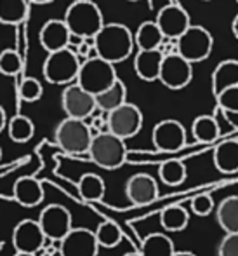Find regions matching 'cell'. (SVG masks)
Masks as SVG:
<instances>
[{
    "label": "cell",
    "mask_w": 238,
    "mask_h": 256,
    "mask_svg": "<svg viewBox=\"0 0 238 256\" xmlns=\"http://www.w3.org/2000/svg\"><path fill=\"white\" fill-rule=\"evenodd\" d=\"M134 46V35L122 23H104L94 37L97 56L113 64L127 60Z\"/></svg>",
    "instance_id": "cell-1"
},
{
    "label": "cell",
    "mask_w": 238,
    "mask_h": 256,
    "mask_svg": "<svg viewBox=\"0 0 238 256\" xmlns=\"http://www.w3.org/2000/svg\"><path fill=\"white\" fill-rule=\"evenodd\" d=\"M64 23L68 24L71 35L78 38H94L103 28L104 18L101 9L92 0H75L64 12Z\"/></svg>",
    "instance_id": "cell-2"
},
{
    "label": "cell",
    "mask_w": 238,
    "mask_h": 256,
    "mask_svg": "<svg viewBox=\"0 0 238 256\" xmlns=\"http://www.w3.org/2000/svg\"><path fill=\"white\" fill-rule=\"evenodd\" d=\"M87 155L96 166L111 171V169H118L125 164L129 152L125 146V140L118 138L117 134L108 131L97 132L92 138Z\"/></svg>",
    "instance_id": "cell-3"
},
{
    "label": "cell",
    "mask_w": 238,
    "mask_h": 256,
    "mask_svg": "<svg viewBox=\"0 0 238 256\" xmlns=\"http://www.w3.org/2000/svg\"><path fill=\"white\" fill-rule=\"evenodd\" d=\"M92 138L94 134H92L89 122L73 117H66L64 120H61L54 132L56 145L70 155L87 154Z\"/></svg>",
    "instance_id": "cell-4"
},
{
    "label": "cell",
    "mask_w": 238,
    "mask_h": 256,
    "mask_svg": "<svg viewBox=\"0 0 238 256\" xmlns=\"http://www.w3.org/2000/svg\"><path fill=\"white\" fill-rule=\"evenodd\" d=\"M80 58L70 48L49 52L42 66L44 78L54 86H68L77 82V75L80 70Z\"/></svg>",
    "instance_id": "cell-5"
},
{
    "label": "cell",
    "mask_w": 238,
    "mask_h": 256,
    "mask_svg": "<svg viewBox=\"0 0 238 256\" xmlns=\"http://www.w3.org/2000/svg\"><path fill=\"white\" fill-rule=\"evenodd\" d=\"M117 78L115 64L99 56H94L82 61L77 75V84L82 86L91 94L97 96L99 92L106 91Z\"/></svg>",
    "instance_id": "cell-6"
},
{
    "label": "cell",
    "mask_w": 238,
    "mask_h": 256,
    "mask_svg": "<svg viewBox=\"0 0 238 256\" xmlns=\"http://www.w3.org/2000/svg\"><path fill=\"white\" fill-rule=\"evenodd\" d=\"M176 42H178V52L186 58L190 63L205 61L214 48V38L211 32L198 24H190L188 30L179 38H176Z\"/></svg>",
    "instance_id": "cell-7"
},
{
    "label": "cell",
    "mask_w": 238,
    "mask_h": 256,
    "mask_svg": "<svg viewBox=\"0 0 238 256\" xmlns=\"http://www.w3.org/2000/svg\"><path fill=\"white\" fill-rule=\"evenodd\" d=\"M106 118H108L110 132L117 134L122 140L134 138L143 128L141 110L134 103H129V102H125L118 108L111 110L110 114H106Z\"/></svg>",
    "instance_id": "cell-8"
},
{
    "label": "cell",
    "mask_w": 238,
    "mask_h": 256,
    "mask_svg": "<svg viewBox=\"0 0 238 256\" xmlns=\"http://www.w3.org/2000/svg\"><path fill=\"white\" fill-rule=\"evenodd\" d=\"M191 78H193V63H190L179 52L164 56L158 80L165 88L171 91H179V89L188 88Z\"/></svg>",
    "instance_id": "cell-9"
},
{
    "label": "cell",
    "mask_w": 238,
    "mask_h": 256,
    "mask_svg": "<svg viewBox=\"0 0 238 256\" xmlns=\"http://www.w3.org/2000/svg\"><path fill=\"white\" fill-rule=\"evenodd\" d=\"M61 106H63L66 117L82 118V120L91 118L97 110L96 96L85 91L77 82L68 84L64 88L63 94H61Z\"/></svg>",
    "instance_id": "cell-10"
},
{
    "label": "cell",
    "mask_w": 238,
    "mask_h": 256,
    "mask_svg": "<svg viewBox=\"0 0 238 256\" xmlns=\"http://www.w3.org/2000/svg\"><path fill=\"white\" fill-rule=\"evenodd\" d=\"M151 142L158 152H179L186 145V129L176 118H165V120L155 124L153 132H151Z\"/></svg>",
    "instance_id": "cell-11"
},
{
    "label": "cell",
    "mask_w": 238,
    "mask_h": 256,
    "mask_svg": "<svg viewBox=\"0 0 238 256\" xmlns=\"http://www.w3.org/2000/svg\"><path fill=\"white\" fill-rule=\"evenodd\" d=\"M38 223H40L45 237L50 240H63L68 236V232L73 228L70 211L61 204L45 206L38 214Z\"/></svg>",
    "instance_id": "cell-12"
},
{
    "label": "cell",
    "mask_w": 238,
    "mask_h": 256,
    "mask_svg": "<svg viewBox=\"0 0 238 256\" xmlns=\"http://www.w3.org/2000/svg\"><path fill=\"white\" fill-rule=\"evenodd\" d=\"M47 237L38 220H23L12 230V246L17 253H37L45 246Z\"/></svg>",
    "instance_id": "cell-13"
},
{
    "label": "cell",
    "mask_w": 238,
    "mask_h": 256,
    "mask_svg": "<svg viewBox=\"0 0 238 256\" xmlns=\"http://www.w3.org/2000/svg\"><path fill=\"white\" fill-rule=\"evenodd\" d=\"M157 24L160 26L165 38H179L191 24L190 14L179 4L171 2L164 6L157 14Z\"/></svg>",
    "instance_id": "cell-14"
},
{
    "label": "cell",
    "mask_w": 238,
    "mask_h": 256,
    "mask_svg": "<svg viewBox=\"0 0 238 256\" xmlns=\"http://www.w3.org/2000/svg\"><path fill=\"white\" fill-rule=\"evenodd\" d=\"M61 256H97L99 244L96 234L89 228H71L59 242Z\"/></svg>",
    "instance_id": "cell-15"
},
{
    "label": "cell",
    "mask_w": 238,
    "mask_h": 256,
    "mask_svg": "<svg viewBox=\"0 0 238 256\" xmlns=\"http://www.w3.org/2000/svg\"><path fill=\"white\" fill-rule=\"evenodd\" d=\"M125 196L134 206H148L158 197V185L153 176L146 172H138L131 176L125 183Z\"/></svg>",
    "instance_id": "cell-16"
},
{
    "label": "cell",
    "mask_w": 238,
    "mask_h": 256,
    "mask_svg": "<svg viewBox=\"0 0 238 256\" xmlns=\"http://www.w3.org/2000/svg\"><path fill=\"white\" fill-rule=\"evenodd\" d=\"M38 40H40V46L45 51L54 52L71 44V32L68 24L64 23V20H49L40 28Z\"/></svg>",
    "instance_id": "cell-17"
},
{
    "label": "cell",
    "mask_w": 238,
    "mask_h": 256,
    "mask_svg": "<svg viewBox=\"0 0 238 256\" xmlns=\"http://www.w3.org/2000/svg\"><path fill=\"white\" fill-rule=\"evenodd\" d=\"M164 54L160 49H139L134 58V72L141 80L153 82L158 80Z\"/></svg>",
    "instance_id": "cell-18"
},
{
    "label": "cell",
    "mask_w": 238,
    "mask_h": 256,
    "mask_svg": "<svg viewBox=\"0 0 238 256\" xmlns=\"http://www.w3.org/2000/svg\"><path fill=\"white\" fill-rule=\"evenodd\" d=\"M14 200L23 208H35L44 200V188L42 183L33 176H23L14 183Z\"/></svg>",
    "instance_id": "cell-19"
},
{
    "label": "cell",
    "mask_w": 238,
    "mask_h": 256,
    "mask_svg": "<svg viewBox=\"0 0 238 256\" xmlns=\"http://www.w3.org/2000/svg\"><path fill=\"white\" fill-rule=\"evenodd\" d=\"M212 160L219 172L235 174L238 172V140H226L219 143L212 154Z\"/></svg>",
    "instance_id": "cell-20"
},
{
    "label": "cell",
    "mask_w": 238,
    "mask_h": 256,
    "mask_svg": "<svg viewBox=\"0 0 238 256\" xmlns=\"http://www.w3.org/2000/svg\"><path fill=\"white\" fill-rule=\"evenodd\" d=\"M233 86H238V60H225L212 72V92L218 96Z\"/></svg>",
    "instance_id": "cell-21"
},
{
    "label": "cell",
    "mask_w": 238,
    "mask_h": 256,
    "mask_svg": "<svg viewBox=\"0 0 238 256\" xmlns=\"http://www.w3.org/2000/svg\"><path fill=\"white\" fill-rule=\"evenodd\" d=\"M125 102H127V88H125V84L120 78H117L106 91L99 92L96 96L97 110H101L103 114H110L111 110L118 108Z\"/></svg>",
    "instance_id": "cell-22"
},
{
    "label": "cell",
    "mask_w": 238,
    "mask_h": 256,
    "mask_svg": "<svg viewBox=\"0 0 238 256\" xmlns=\"http://www.w3.org/2000/svg\"><path fill=\"white\" fill-rule=\"evenodd\" d=\"M190 223V214L183 206L171 204L162 209L160 225L165 232H183Z\"/></svg>",
    "instance_id": "cell-23"
},
{
    "label": "cell",
    "mask_w": 238,
    "mask_h": 256,
    "mask_svg": "<svg viewBox=\"0 0 238 256\" xmlns=\"http://www.w3.org/2000/svg\"><path fill=\"white\" fill-rule=\"evenodd\" d=\"M164 40L165 37L157 21H144L134 34V42L138 49H158Z\"/></svg>",
    "instance_id": "cell-24"
},
{
    "label": "cell",
    "mask_w": 238,
    "mask_h": 256,
    "mask_svg": "<svg viewBox=\"0 0 238 256\" xmlns=\"http://www.w3.org/2000/svg\"><path fill=\"white\" fill-rule=\"evenodd\" d=\"M218 223L226 234L238 232V196L226 197L216 211Z\"/></svg>",
    "instance_id": "cell-25"
},
{
    "label": "cell",
    "mask_w": 238,
    "mask_h": 256,
    "mask_svg": "<svg viewBox=\"0 0 238 256\" xmlns=\"http://www.w3.org/2000/svg\"><path fill=\"white\" fill-rule=\"evenodd\" d=\"M139 253L143 256H172L176 253V250L171 237L162 232H155L144 237Z\"/></svg>",
    "instance_id": "cell-26"
},
{
    "label": "cell",
    "mask_w": 238,
    "mask_h": 256,
    "mask_svg": "<svg viewBox=\"0 0 238 256\" xmlns=\"http://www.w3.org/2000/svg\"><path fill=\"white\" fill-rule=\"evenodd\" d=\"M191 134L198 143H212L219 138V124L212 115H198L191 124Z\"/></svg>",
    "instance_id": "cell-27"
},
{
    "label": "cell",
    "mask_w": 238,
    "mask_h": 256,
    "mask_svg": "<svg viewBox=\"0 0 238 256\" xmlns=\"http://www.w3.org/2000/svg\"><path fill=\"white\" fill-rule=\"evenodd\" d=\"M104 185L103 178L94 174V172H85L82 174L80 182H78V194L85 202H99L104 197Z\"/></svg>",
    "instance_id": "cell-28"
},
{
    "label": "cell",
    "mask_w": 238,
    "mask_h": 256,
    "mask_svg": "<svg viewBox=\"0 0 238 256\" xmlns=\"http://www.w3.org/2000/svg\"><path fill=\"white\" fill-rule=\"evenodd\" d=\"M158 176L160 180L169 186H178L188 176V169H186L185 162L179 158H167L160 164L158 168Z\"/></svg>",
    "instance_id": "cell-29"
},
{
    "label": "cell",
    "mask_w": 238,
    "mask_h": 256,
    "mask_svg": "<svg viewBox=\"0 0 238 256\" xmlns=\"http://www.w3.org/2000/svg\"><path fill=\"white\" fill-rule=\"evenodd\" d=\"M28 14L26 0H0V23L19 24Z\"/></svg>",
    "instance_id": "cell-30"
},
{
    "label": "cell",
    "mask_w": 238,
    "mask_h": 256,
    "mask_svg": "<svg viewBox=\"0 0 238 256\" xmlns=\"http://www.w3.org/2000/svg\"><path fill=\"white\" fill-rule=\"evenodd\" d=\"M7 131H9V138L14 143H26L33 138L35 126L26 115H14L7 124Z\"/></svg>",
    "instance_id": "cell-31"
},
{
    "label": "cell",
    "mask_w": 238,
    "mask_h": 256,
    "mask_svg": "<svg viewBox=\"0 0 238 256\" xmlns=\"http://www.w3.org/2000/svg\"><path fill=\"white\" fill-rule=\"evenodd\" d=\"M94 234H96L99 248H108V250H111V248H117L122 240L120 226L115 222H111V220H106V222L99 223Z\"/></svg>",
    "instance_id": "cell-32"
},
{
    "label": "cell",
    "mask_w": 238,
    "mask_h": 256,
    "mask_svg": "<svg viewBox=\"0 0 238 256\" xmlns=\"http://www.w3.org/2000/svg\"><path fill=\"white\" fill-rule=\"evenodd\" d=\"M23 70V58L14 49H3L0 52V74L5 77H16Z\"/></svg>",
    "instance_id": "cell-33"
},
{
    "label": "cell",
    "mask_w": 238,
    "mask_h": 256,
    "mask_svg": "<svg viewBox=\"0 0 238 256\" xmlns=\"http://www.w3.org/2000/svg\"><path fill=\"white\" fill-rule=\"evenodd\" d=\"M17 94H19V98L23 100V102L35 103L42 98V94H44V88H42V84L37 80V78L26 77V78L21 80L19 88H17Z\"/></svg>",
    "instance_id": "cell-34"
},
{
    "label": "cell",
    "mask_w": 238,
    "mask_h": 256,
    "mask_svg": "<svg viewBox=\"0 0 238 256\" xmlns=\"http://www.w3.org/2000/svg\"><path fill=\"white\" fill-rule=\"evenodd\" d=\"M218 100V106L223 112H238V86L225 89L216 96Z\"/></svg>",
    "instance_id": "cell-35"
},
{
    "label": "cell",
    "mask_w": 238,
    "mask_h": 256,
    "mask_svg": "<svg viewBox=\"0 0 238 256\" xmlns=\"http://www.w3.org/2000/svg\"><path fill=\"white\" fill-rule=\"evenodd\" d=\"M214 209V199L211 194H198L191 199V211L197 216H209Z\"/></svg>",
    "instance_id": "cell-36"
},
{
    "label": "cell",
    "mask_w": 238,
    "mask_h": 256,
    "mask_svg": "<svg viewBox=\"0 0 238 256\" xmlns=\"http://www.w3.org/2000/svg\"><path fill=\"white\" fill-rule=\"evenodd\" d=\"M218 256H238V232L226 234L218 248Z\"/></svg>",
    "instance_id": "cell-37"
},
{
    "label": "cell",
    "mask_w": 238,
    "mask_h": 256,
    "mask_svg": "<svg viewBox=\"0 0 238 256\" xmlns=\"http://www.w3.org/2000/svg\"><path fill=\"white\" fill-rule=\"evenodd\" d=\"M223 115H225L226 122H228L235 131H238V112H223Z\"/></svg>",
    "instance_id": "cell-38"
},
{
    "label": "cell",
    "mask_w": 238,
    "mask_h": 256,
    "mask_svg": "<svg viewBox=\"0 0 238 256\" xmlns=\"http://www.w3.org/2000/svg\"><path fill=\"white\" fill-rule=\"evenodd\" d=\"M5 128H7V115H5V110L2 108V104H0V132Z\"/></svg>",
    "instance_id": "cell-39"
},
{
    "label": "cell",
    "mask_w": 238,
    "mask_h": 256,
    "mask_svg": "<svg viewBox=\"0 0 238 256\" xmlns=\"http://www.w3.org/2000/svg\"><path fill=\"white\" fill-rule=\"evenodd\" d=\"M232 32H233V35H235V38L238 40V14L235 16V20H233V23H232Z\"/></svg>",
    "instance_id": "cell-40"
},
{
    "label": "cell",
    "mask_w": 238,
    "mask_h": 256,
    "mask_svg": "<svg viewBox=\"0 0 238 256\" xmlns=\"http://www.w3.org/2000/svg\"><path fill=\"white\" fill-rule=\"evenodd\" d=\"M172 256H197V254L191 253V251H176Z\"/></svg>",
    "instance_id": "cell-41"
},
{
    "label": "cell",
    "mask_w": 238,
    "mask_h": 256,
    "mask_svg": "<svg viewBox=\"0 0 238 256\" xmlns=\"http://www.w3.org/2000/svg\"><path fill=\"white\" fill-rule=\"evenodd\" d=\"M31 4H37V6H45V4H50L54 0H30Z\"/></svg>",
    "instance_id": "cell-42"
},
{
    "label": "cell",
    "mask_w": 238,
    "mask_h": 256,
    "mask_svg": "<svg viewBox=\"0 0 238 256\" xmlns=\"http://www.w3.org/2000/svg\"><path fill=\"white\" fill-rule=\"evenodd\" d=\"M14 256H37V254H33V253H17L16 251V254Z\"/></svg>",
    "instance_id": "cell-43"
},
{
    "label": "cell",
    "mask_w": 238,
    "mask_h": 256,
    "mask_svg": "<svg viewBox=\"0 0 238 256\" xmlns=\"http://www.w3.org/2000/svg\"><path fill=\"white\" fill-rule=\"evenodd\" d=\"M124 256H143L141 253H125Z\"/></svg>",
    "instance_id": "cell-44"
},
{
    "label": "cell",
    "mask_w": 238,
    "mask_h": 256,
    "mask_svg": "<svg viewBox=\"0 0 238 256\" xmlns=\"http://www.w3.org/2000/svg\"><path fill=\"white\" fill-rule=\"evenodd\" d=\"M127 2H139V0H127Z\"/></svg>",
    "instance_id": "cell-45"
},
{
    "label": "cell",
    "mask_w": 238,
    "mask_h": 256,
    "mask_svg": "<svg viewBox=\"0 0 238 256\" xmlns=\"http://www.w3.org/2000/svg\"><path fill=\"white\" fill-rule=\"evenodd\" d=\"M202 2H212V0H202Z\"/></svg>",
    "instance_id": "cell-46"
},
{
    "label": "cell",
    "mask_w": 238,
    "mask_h": 256,
    "mask_svg": "<svg viewBox=\"0 0 238 256\" xmlns=\"http://www.w3.org/2000/svg\"><path fill=\"white\" fill-rule=\"evenodd\" d=\"M0 158H2V148H0Z\"/></svg>",
    "instance_id": "cell-47"
},
{
    "label": "cell",
    "mask_w": 238,
    "mask_h": 256,
    "mask_svg": "<svg viewBox=\"0 0 238 256\" xmlns=\"http://www.w3.org/2000/svg\"><path fill=\"white\" fill-rule=\"evenodd\" d=\"M235 2H237V4H238V0H235Z\"/></svg>",
    "instance_id": "cell-48"
}]
</instances>
